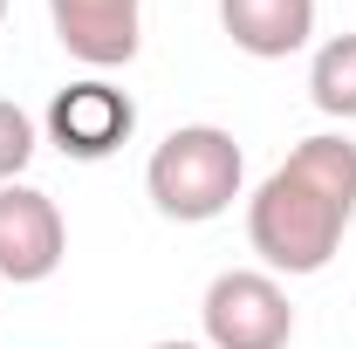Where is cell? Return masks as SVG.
I'll use <instances>...</instances> for the list:
<instances>
[{
  "label": "cell",
  "instance_id": "obj_1",
  "mask_svg": "<svg viewBox=\"0 0 356 349\" xmlns=\"http://www.w3.org/2000/svg\"><path fill=\"white\" fill-rule=\"evenodd\" d=\"M356 213V144L350 137H302L288 165L267 178L247 206V240L281 274H315L343 247Z\"/></svg>",
  "mask_w": 356,
  "mask_h": 349
},
{
  "label": "cell",
  "instance_id": "obj_2",
  "mask_svg": "<svg viewBox=\"0 0 356 349\" xmlns=\"http://www.w3.org/2000/svg\"><path fill=\"white\" fill-rule=\"evenodd\" d=\"M240 172H247V158H240V144L220 124H185V131H172L151 151L144 185H151L165 219L199 226V219H220L240 199Z\"/></svg>",
  "mask_w": 356,
  "mask_h": 349
},
{
  "label": "cell",
  "instance_id": "obj_3",
  "mask_svg": "<svg viewBox=\"0 0 356 349\" xmlns=\"http://www.w3.org/2000/svg\"><path fill=\"white\" fill-rule=\"evenodd\" d=\"M288 336H295V308L274 274L233 267L206 288V343L213 349H288Z\"/></svg>",
  "mask_w": 356,
  "mask_h": 349
},
{
  "label": "cell",
  "instance_id": "obj_4",
  "mask_svg": "<svg viewBox=\"0 0 356 349\" xmlns=\"http://www.w3.org/2000/svg\"><path fill=\"white\" fill-rule=\"evenodd\" d=\"M62 213L35 185H0V274L7 281H48L62 267Z\"/></svg>",
  "mask_w": 356,
  "mask_h": 349
},
{
  "label": "cell",
  "instance_id": "obj_5",
  "mask_svg": "<svg viewBox=\"0 0 356 349\" xmlns=\"http://www.w3.org/2000/svg\"><path fill=\"white\" fill-rule=\"evenodd\" d=\"M137 131V103L110 83H69L48 103V137L69 151V158H110L124 137Z\"/></svg>",
  "mask_w": 356,
  "mask_h": 349
},
{
  "label": "cell",
  "instance_id": "obj_6",
  "mask_svg": "<svg viewBox=\"0 0 356 349\" xmlns=\"http://www.w3.org/2000/svg\"><path fill=\"white\" fill-rule=\"evenodd\" d=\"M62 48L89 69H117L137 55V0H48Z\"/></svg>",
  "mask_w": 356,
  "mask_h": 349
},
{
  "label": "cell",
  "instance_id": "obj_7",
  "mask_svg": "<svg viewBox=\"0 0 356 349\" xmlns=\"http://www.w3.org/2000/svg\"><path fill=\"white\" fill-rule=\"evenodd\" d=\"M220 28L233 35V48L274 62L315 35V0H220Z\"/></svg>",
  "mask_w": 356,
  "mask_h": 349
},
{
  "label": "cell",
  "instance_id": "obj_8",
  "mask_svg": "<svg viewBox=\"0 0 356 349\" xmlns=\"http://www.w3.org/2000/svg\"><path fill=\"white\" fill-rule=\"evenodd\" d=\"M309 96H315V110H329V117H356V35H336V42L315 48Z\"/></svg>",
  "mask_w": 356,
  "mask_h": 349
},
{
  "label": "cell",
  "instance_id": "obj_9",
  "mask_svg": "<svg viewBox=\"0 0 356 349\" xmlns=\"http://www.w3.org/2000/svg\"><path fill=\"white\" fill-rule=\"evenodd\" d=\"M28 158H35V124H28V110H21V103H7V96H0V185L21 172Z\"/></svg>",
  "mask_w": 356,
  "mask_h": 349
},
{
  "label": "cell",
  "instance_id": "obj_10",
  "mask_svg": "<svg viewBox=\"0 0 356 349\" xmlns=\"http://www.w3.org/2000/svg\"><path fill=\"white\" fill-rule=\"evenodd\" d=\"M151 349H199V343H151Z\"/></svg>",
  "mask_w": 356,
  "mask_h": 349
},
{
  "label": "cell",
  "instance_id": "obj_11",
  "mask_svg": "<svg viewBox=\"0 0 356 349\" xmlns=\"http://www.w3.org/2000/svg\"><path fill=\"white\" fill-rule=\"evenodd\" d=\"M0 14H7V0H0Z\"/></svg>",
  "mask_w": 356,
  "mask_h": 349
}]
</instances>
